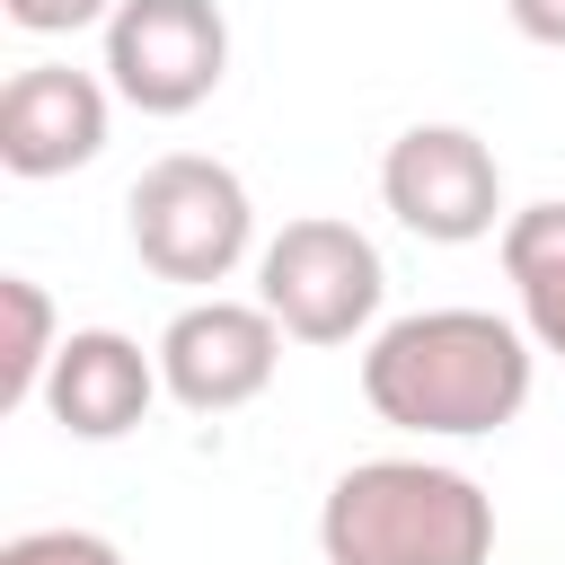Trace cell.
<instances>
[{
    "label": "cell",
    "instance_id": "1",
    "mask_svg": "<svg viewBox=\"0 0 565 565\" xmlns=\"http://www.w3.org/2000/svg\"><path fill=\"white\" fill-rule=\"evenodd\" d=\"M362 397L397 433L477 441L530 406V327L494 309H415L388 318L362 353Z\"/></svg>",
    "mask_w": 565,
    "mask_h": 565
},
{
    "label": "cell",
    "instance_id": "2",
    "mask_svg": "<svg viewBox=\"0 0 565 565\" xmlns=\"http://www.w3.org/2000/svg\"><path fill=\"white\" fill-rule=\"evenodd\" d=\"M327 565H486L494 494L441 459H362L318 503Z\"/></svg>",
    "mask_w": 565,
    "mask_h": 565
},
{
    "label": "cell",
    "instance_id": "3",
    "mask_svg": "<svg viewBox=\"0 0 565 565\" xmlns=\"http://www.w3.org/2000/svg\"><path fill=\"white\" fill-rule=\"evenodd\" d=\"M124 230H132V256L159 274V282H230L256 247V203L238 185V168L203 159V150H168L132 177L124 194Z\"/></svg>",
    "mask_w": 565,
    "mask_h": 565
},
{
    "label": "cell",
    "instance_id": "4",
    "mask_svg": "<svg viewBox=\"0 0 565 565\" xmlns=\"http://www.w3.org/2000/svg\"><path fill=\"white\" fill-rule=\"evenodd\" d=\"M256 300L274 309V327L291 344H353L388 300V265L353 221L309 212L256 247Z\"/></svg>",
    "mask_w": 565,
    "mask_h": 565
},
{
    "label": "cell",
    "instance_id": "5",
    "mask_svg": "<svg viewBox=\"0 0 565 565\" xmlns=\"http://www.w3.org/2000/svg\"><path fill=\"white\" fill-rule=\"evenodd\" d=\"M230 79L221 0H124L106 18V88L141 115H194Z\"/></svg>",
    "mask_w": 565,
    "mask_h": 565
},
{
    "label": "cell",
    "instance_id": "6",
    "mask_svg": "<svg viewBox=\"0 0 565 565\" xmlns=\"http://www.w3.org/2000/svg\"><path fill=\"white\" fill-rule=\"evenodd\" d=\"M380 203L397 212V230L433 247H468V238H494V221H512L503 159L468 124H406L380 159Z\"/></svg>",
    "mask_w": 565,
    "mask_h": 565
},
{
    "label": "cell",
    "instance_id": "7",
    "mask_svg": "<svg viewBox=\"0 0 565 565\" xmlns=\"http://www.w3.org/2000/svg\"><path fill=\"white\" fill-rule=\"evenodd\" d=\"M159 388L185 406V415H238L247 397L274 388L282 371V327L265 300H185L168 327H159Z\"/></svg>",
    "mask_w": 565,
    "mask_h": 565
},
{
    "label": "cell",
    "instance_id": "8",
    "mask_svg": "<svg viewBox=\"0 0 565 565\" xmlns=\"http://www.w3.org/2000/svg\"><path fill=\"white\" fill-rule=\"evenodd\" d=\"M115 88L97 71H71V62H26L9 71L0 88V168L44 185V177H71L106 150V106Z\"/></svg>",
    "mask_w": 565,
    "mask_h": 565
},
{
    "label": "cell",
    "instance_id": "9",
    "mask_svg": "<svg viewBox=\"0 0 565 565\" xmlns=\"http://www.w3.org/2000/svg\"><path fill=\"white\" fill-rule=\"evenodd\" d=\"M159 397V353H141L132 335L115 327H71L53 371H44V415L71 433V441H124Z\"/></svg>",
    "mask_w": 565,
    "mask_h": 565
},
{
    "label": "cell",
    "instance_id": "10",
    "mask_svg": "<svg viewBox=\"0 0 565 565\" xmlns=\"http://www.w3.org/2000/svg\"><path fill=\"white\" fill-rule=\"evenodd\" d=\"M503 282L539 353H565V203H530L503 221Z\"/></svg>",
    "mask_w": 565,
    "mask_h": 565
},
{
    "label": "cell",
    "instance_id": "11",
    "mask_svg": "<svg viewBox=\"0 0 565 565\" xmlns=\"http://www.w3.org/2000/svg\"><path fill=\"white\" fill-rule=\"evenodd\" d=\"M0 300H9V353H0V406H35L44 397V371L62 353L53 335V300L35 274H0Z\"/></svg>",
    "mask_w": 565,
    "mask_h": 565
},
{
    "label": "cell",
    "instance_id": "12",
    "mask_svg": "<svg viewBox=\"0 0 565 565\" xmlns=\"http://www.w3.org/2000/svg\"><path fill=\"white\" fill-rule=\"evenodd\" d=\"M0 565H124V547L97 530H18L0 547Z\"/></svg>",
    "mask_w": 565,
    "mask_h": 565
},
{
    "label": "cell",
    "instance_id": "13",
    "mask_svg": "<svg viewBox=\"0 0 565 565\" xmlns=\"http://www.w3.org/2000/svg\"><path fill=\"white\" fill-rule=\"evenodd\" d=\"M124 0H0V18L18 35H79V26H106Z\"/></svg>",
    "mask_w": 565,
    "mask_h": 565
},
{
    "label": "cell",
    "instance_id": "14",
    "mask_svg": "<svg viewBox=\"0 0 565 565\" xmlns=\"http://www.w3.org/2000/svg\"><path fill=\"white\" fill-rule=\"evenodd\" d=\"M512 9V26L530 35V44H556L565 53V0H503Z\"/></svg>",
    "mask_w": 565,
    "mask_h": 565
}]
</instances>
